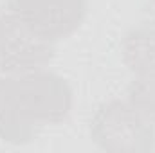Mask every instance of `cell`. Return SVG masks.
Wrapping results in <instances>:
<instances>
[{"label":"cell","mask_w":155,"mask_h":153,"mask_svg":"<svg viewBox=\"0 0 155 153\" xmlns=\"http://www.w3.org/2000/svg\"><path fill=\"white\" fill-rule=\"evenodd\" d=\"M72 106V90L45 69L0 76V139L31 142L47 126L61 122Z\"/></svg>","instance_id":"obj_1"},{"label":"cell","mask_w":155,"mask_h":153,"mask_svg":"<svg viewBox=\"0 0 155 153\" xmlns=\"http://www.w3.org/2000/svg\"><path fill=\"white\" fill-rule=\"evenodd\" d=\"M90 139L108 153H148L155 148L153 122L128 99L103 103L90 121Z\"/></svg>","instance_id":"obj_2"},{"label":"cell","mask_w":155,"mask_h":153,"mask_svg":"<svg viewBox=\"0 0 155 153\" xmlns=\"http://www.w3.org/2000/svg\"><path fill=\"white\" fill-rule=\"evenodd\" d=\"M54 43L15 11L0 15V72L24 74L45 69L54 58Z\"/></svg>","instance_id":"obj_3"},{"label":"cell","mask_w":155,"mask_h":153,"mask_svg":"<svg viewBox=\"0 0 155 153\" xmlns=\"http://www.w3.org/2000/svg\"><path fill=\"white\" fill-rule=\"evenodd\" d=\"M11 11L45 38L71 36L87 15V0H11Z\"/></svg>","instance_id":"obj_4"},{"label":"cell","mask_w":155,"mask_h":153,"mask_svg":"<svg viewBox=\"0 0 155 153\" xmlns=\"http://www.w3.org/2000/svg\"><path fill=\"white\" fill-rule=\"evenodd\" d=\"M121 58L126 69L139 76L155 74V20L150 18L132 27L121 43Z\"/></svg>","instance_id":"obj_5"},{"label":"cell","mask_w":155,"mask_h":153,"mask_svg":"<svg viewBox=\"0 0 155 153\" xmlns=\"http://www.w3.org/2000/svg\"><path fill=\"white\" fill-rule=\"evenodd\" d=\"M126 96V99L155 124V74L134 77Z\"/></svg>","instance_id":"obj_6"},{"label":"cell","mask_w":155,"mask_h":153,"mask_svg":"<svg viewBox=\"0 0 155 153\" xmlns=\"http://www.w3.org/2000/svg\"><path fill=\"white\" fill-rule=\"evenodd\" d=\"M141 4H143L144 13H146L150 18L155 20V0H141Z\"/></svg>","instance_id":"obj_7"}]
</instances>
